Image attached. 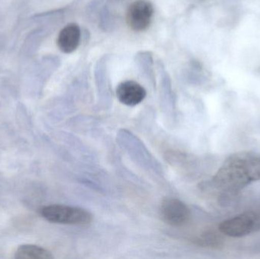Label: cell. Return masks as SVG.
I'll use <instances>...</instances> for the list:
<instances>
[{"mask_svg": "<svg viewBox=\"0 0 260 259\" xmlns=\"http://www.w3.org/2000/svg\"><path fill=\"white\" fill-rule=\"evenodd\" d=\"M260 179V155L241 152L229 156L214 177L218 188L229 193L242 190Z\"/></svg>", "mask_w": 260, "mask_h": 259, "instance_id": "1", "label": "cell"}, {"mask_svg": "<svg viewBox=\"0 0 260 259\" xmlns=\"http://www.w3.org/2000/svg\"><path fill=\"white\" fill-rule=\"evenodd\" d=\"M220 232L231 237H243L260 231V208L246 211L219 225Z\"/></svg>", "mask_w": 260, "mask_h": 259, "instance_id": "2", "label": "cell"}, {"mask_svg": "<svg viewBox=\"0 0 260 259\" xmlns=\"http://www.w3.org/2000/svg\"><path fill=\"white\" fill-rule=\"evenodd\" d=\"M41 214L48 221L61 225H85L92 220V215L87 210L66 205L44 207Z\"/></svg>", "mask_w": 260, "mask_h": 259, "instance_id": "3", "label": "cell"}, {"mask_svg": "<svg viewBox=\"0 0 260 259\" xmlns=\"http://www.w3.org/2000/svg\"><path fill=\"white\" fill-rule=\"evenodd\" d=\"M154 16V7L148 0H136L128 8L126 22L135 31L147 30L151 25Z\"/></svg>", "mask_w": 260, "mask_h": 259, "instance_id": "4", "label": "cell"}, {"mask_svg": "<svg viewBox=\"0 0 260 259\" xmlns=\"http://www.w3.org/2000/svg\"><path fill=\"white\" fill-rule=\"evenodd\" d=\"M160 215L167 225L181 227L187 223L190 211L182 201L175 198H165L160 204Z\"/></svg>", "mask_w": 260, "mask_h": 259, "instance_id": "5", "label": "cell"}, {"mask_svg": "<svg viewBox=\"0 0 260 259\" xmlns=\"http://www.w3.org/2000/svg\"><path fill=\"white\" fill-rule=\"evenodd\" d=\"M116 94L120 103L126 106H135L143 101L146 97V91L138 82L128 80L117 86Z\"/></svg>", "mask_w": 260, "mask_h": 259, "instance_id": "6", "label": "cell"}, {"mask_svg": "<svg viewBox=\"0 0 260 259\" xmlns=\"http://www.w3.org/2000/svg\"><path fill=\"white\" fill-rule=\"evenodd\" d=\"M81 41V29L75 23L67 24L58 35V48L64 53H72L79 47Z\"/></svg>", "mask_w": 260, "mask_h": 259, "instance_id": "7", "label": "cell"}, {"mask_svg": "<svg viewBox=\"0 0 260 259\" xmlns=\"http://www.w3.org/2000/svg\"><path fill=\"white\" fill-rule=\"evenodd\" d=\"M16 259H52L50 251L35 245H23L19 246L15 253Z\"/></svg>", "mask_w": 260, "mask_h": 259, "instance_id": "8", "label": "cell"}]
</instances>
